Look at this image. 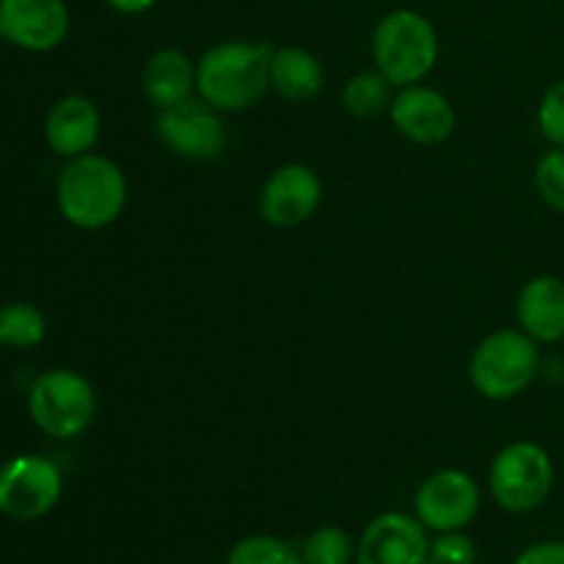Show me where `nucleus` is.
I'll list each match as a JSON object with an SVG mask.
<instances>
[{"instance_id": "obj_8", "label": "nucleus", "mask_w": 564, "mask_h": 564, "mask_svg": "<svg viewBox=\"0 0 564 564\" xmlns=\"http://www.w3.org/2000/svg\"><path fill=\"white\" fill-rule=\"evenodd\" d=\"M154 130L165 149L185 160H196V163L220 158L229 143L220 110L204 102L202 97H191L174 108L158 110Z\"/></svg>"}, {"instance_id": "obj_14", "label": "nucleus", "mask_w": 564, "mask_h": 564, "mask_svg": "<svg viewBox=\"0 0 564 564\" xmlns=\"http://www.w3.org/2000/svg\"><path fill=\"white\" fill-rule=\"evenodd\" d=\"M99 132H102V116L97 105L80 94L61 97L44 121L47 147L66 160L91 152L94 143L99 141Z\"/></svg>"}, {"instance_id": "obj_4", "label": "nucleus", "mask_w": 564, "mask_h": 564, "mask_svg": "<svg viewBox=\"0 0 564 564\" xmlns=\"http://www.w3.org/2000/svg\"><path fill=\"white\" fill-rule=\"evenodd\" d=\"M540 375L538 341L521 328H501L485 336L471 352L468 378L485 400L507 402L521 397Z\"/></svg>"}, {"instance_id": "obj_24", "label": "nucleus", "mask_w": 564, "mask_h": 564, "mask_svg": "<svg viewBox=\"0 0 564 564\" xmlns=\"http://www.w3.org/2000/svg\"><path fill=\"white\" fill-rule=\"evenodd\" d=\"M424 564H477V545L468 534L444 532L435 543H430Z\"/></svg>"}, {"instance_id": "obj_3", "label": "nucleus", "mask_w": 564, "mask_h": 564, "mask_svg": "<svg viewBox=\"0 0 564 564\" xmlns=\"http://www.w3.org/2000/svg\"><path fill=\"white\" fill-rule=\"evenodd\" d=\"M441 39L433 22L413 9H394L375 25V69L394 88L416 86L438 64Z\"/></svg>"}, {"instance_id": "obj_17", "label": "nucleus", "mask_w": 564, "mask_h": 564, "mask_svg": "<svg viewBox=\"0 0 564 564\" xmlns=\"http://www.w3.org/2000/svg\"><path fill=\"white\" fill-rule=\"evenodd\" d=\"M325 86V69L306 47H279L270 64V88L290 102H308Z\"/></svg>"}, {"instance_id": "obj_23", "label": "nucleus", "mask_w": 564, "mask_h": 564, "mask_svg": "<svg viewBox=\"0 0 564 564\" xmlns=\"http://www.w3.org/2000/svg\"><path fill=\"white\" fill-rule=\"evenodd\" d=\"M538 127L554 147H564V77L543 94L538 108Z\"/></svg>"}, {"instance_id": "obj_16", "label": "nucleus", "mask_w": 564, "mask_h": 564, "mask_svg": "<svg viewBox=\"0 0 564 564\" xmlns=\"http://www.w3.org/2000/svg\"><path fill=\"white\" fill-rule=\"evenodd\" d=\"M143 97L158 110L174 108L185 99L196 97V64L187 53L176 47L158 50L149 55L141 75Z\"/></svg>"}, {"instance_id": "obj_25", "label": "nucleus", "mask_w": 564, "mask_h": 564, "mask_svg": "<svg viewBox=\"0 0 564 564\" xmlns=\"http://www.w3.org/2000/svg\"><path fill=\"white\" fill-rule=\"evenodd\" d=\"M512 564H564V543H538L516 556Z\"/></svg>"}, {"instance_id": "obj_20", "label": "nucleus", "mask_w": 564, "mask_h": 564, "mask_svg": "<svg viewBox=\"0 0 564 564\" xmlns=\"http://www.w3.org/2000/svg\"><path fill=\"white\" fill-rule=\"evenodd\" d=\"M226 564H303L301 551L273 534H251L235 543Z\"/></svg>"}, {"instance_id": "obj_21", "label": "nucleus", "mask_w": 564, "mask_h": 564, "mask_svg": "<svg viewBox=\"0 0 564 564\" xmlns=\"http://www.w3.org/2000/svg\"><path fill=\"white\" fill-rule=\"evenodd\" d=\"M356 549L350 532L341 527H319L303 543V564H350L356 560Z\"/></svg>"}, {"instance_id": "obj_10", "label": "nucleus", "mask_w": 564, "mask_h": 564, "mask_svg": "<svg viewBox=\"0 0 564 564\" xmlns=\"http://www.w3.org/2000/svg\"><path fill=\"white\" fill-rule=\"evenodd\" d=\"M319 202L323 182L317 171L303 163H286L264 180L259 193V215L275 229H295L317 213Z\"/></svg>"}, {"instance_id": "obj_22", "label": "nucleus", "mask_w": 564, "mask_h": 564, "mask_svg": "<svg viewBox=\"0 0 564 564\" xmlns=\"http://www.w3.org/2000/svg\"><path fill=\"white\" fill-rule=\"evenodd\" d=\"M534 187L551 209L564 215V147H554L534 165Z\"/></svg>"}, {"instance_id": "obj_7", "label": "nucleus", "mask_w": 564, "mask_h": 564, "mask_svg": "<svg viewBox=\"0 0 564 564\" xmlns=\"http://www.w3.org/2000/svg\"><path fill=\"white\" fill-rule=\"evenodd\" d=\"M64 477L47 457L17 455L0 468V512L11 521H39L58 505Z\"/></svg>"}, {"instance_id": "obj_18", "label": "nucleus", "mask_w": 564, "mask_h": 564, "mask_svg": "<svg viewBox=\"0 0 564 564\" xmlns=\"http://www.w3.org/2000/svg\"><path fill=\"white\" fill-rule=\"evenodd\" d=\"M391 83L380 75L378 69H367L352 75L341 88V105L356 119H369V116L383 113L391 105Z\"/></svg>"}, {"instance_id": "obj_6", "label": "nucleus", "mask_w": 564, "mask_h": 564, "mask_svg": "<svg viewBox=\"0 0 564 564\" xmlns=\"http://www.w3.org/2000/svg\"><path fill=\"white\" fill-rule=\"evenodd\" d=\"M554 490V460L534 441H512L490 466V494L507 512H534Z\"/></svg>"}, {"instance_id": "obj_15", "label": "nucleus", "mask_w": 564, "mask_h": 564, "mask_svg": "<svg viewBox=\"0 0 564 564\" xmlns=\"http://www.w3.org/2000/svg\"><path fill=\"white\" fill-rule=\"evenodd\" d=\"M516 317L523 334L538 345H560L564 339V281L560 275H538L518 292Z\"/></svg>"}, {"instance_id": "obj_26", "label": "nucleus", "mask_w": 564, "mask_h": 564, "mask_svg": "<svg viewBox=\"0 0 564 564\" xmlns=\"http://www.w3.org/2000/svg\"><path fill=\"white\" fill-rule=\"evenodd\" d=\"M105 3L110 6L113 11H119V14H147V11H152L154 6H158V0H105Z\"/></svg>"}, {"instance_id": "obj_9", "label": "nucleus", "mask_w": 564, "mask_h": 564, "mask_svg": "<svg viewBox=\"0 0 564 564\" xmlns=\"http://www.w3.org/2000/svg\"><path fill=\"white\" fill-rule=\"evenodd\" d=\"M482 490L477 479L460 468H444L424 479L416 490V518L433 532H463L477 518Z\"/></svg>"}, {"instance_id": "obj_2", "label": "nucleus", "mask_w": 564, "mask_h": 564, "mask_svg": "<svg viewBox=\"0 0 564 564\" xmlns=\"http://www.w3.org/2000/svg\"><path fill=\"white\" fill-rule=\"evenodd\" d=\"M55 198L66 224L83 231H99L121 218L130 185L119 165L105 154H80L64 165Z\"/></svg>"}, {"instance_id": "obj_5", "label": "nucleus", "mask_w": 564, "mask_h": 564, "mask_svg": "<svg viewBox=\"0 0 564 564\" xmlns=\"http://www.w3.org/2000/svg\"><path fill=\"white\" fill-rule=\"evenodd\" d=\"M28 411L42 433L69 441L91 427L97 394L94 386L75 369H50L31 386Z\"/></svg>"}, {"instance_id": "obj_19", "label": "nucleus", "mask_w": 564, "mask_h": 564, "mask_svg": "<svg viewBox=\"0 0 564 564\" xmlns=\"http://www.w3.org/2000/svg\"><path fill=\"white\" fill-rule=\"evenodd\" d=\"M47 336V319L31 303H6L0 308V345L31 350Z\"/></svg>"}, {"instance_id": "obj_13", "label": "nucleus", "mask_w": 564, "mask_h": 564, "mask_svg": "<svg viewBox=\"0 0 564 564\" xmlns=\"http://www.w3.org/2000/svg\"><path fill=\"white\" fill-rule=\"evenodd\" d=\"M430 540L416 516L383 512L364 529L356 549L358 564H424Z\"/></svg>"}, {"instance_id": "obj_11", "label": "nucleus", "mask_w": 564, "mask_h": 564, "mask_svg": "<svg viewBox=\"0 0 564 564\" xmlns=\"http://www.w3.org/2000/svg\"><path fill=\"white\" fill-rule=\"evenodd\" d=\"M397 132L416 147H438L455 132L457 113L449 97L433 86H405L389 105Z\"/></svg>"}, {"instance_id": "obj_12", "label": "nucleus", "mask_w": 564, "mask_h": 564, "mask_svg": "<svg viewBox=\"0 0 564 564\" xmlns=\"http://www.w3.org/2000/svg\"><path fill=\"white\" fill-rule=\"evenodd\" d=\"M69 33L64 0H0V36L31 53L55 50Z\"/></svg>"}, {"instance_id": "obj_1", "label": "nucleus", "mask_w": 564, "mask_h": 564, "mask_svg": "<svg viewBox=\"0 0 564 564\" xmlns=\"http://www.w3.org/2000/svg\"><path fill=\"white\" fill-rule=\"evenodd\" d=\"M275 47L268 42H220L196 64V94L220 113L248 110L268 94Z\"/></svg>"}]
</instances>
